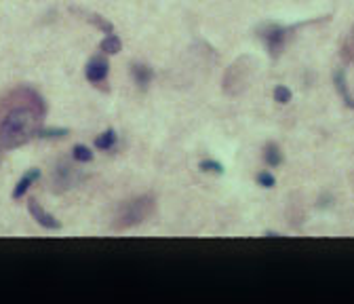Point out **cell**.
<instances>
[{
  "instance_id": "obj_9",
  "label": "cell",
  "mask_w": 354,
  "mask_h": 304,
  "mask_svg": "<svg viewBox=\"0 0 354 304\" xmlns=\"http://www.w3.org/2000/svg\"><path fill=\"white\" fill-rule=\"evenodd\" d=\"M131 74H133V79H135V83L139 85L141 89H146L148 85L152 83V79H154L152 68L146 66V64H133L131 66Z\"/></svg>"
},
{
  "instance_id": "obj_6",
  "label": "cell",
  "mask_w": 354,
  "mask_h": 304,
  "mask_svg": "<svg viewBox=\"0 0 354 304\" xmlns=\"http://www.w3.org/2000/svg\"><path fill=\"white\" fill-rule=\"evenodd\" d=\"M28 207H30V214H32V217L42 226V228H49V230H59L61 228V224H59L57 217L51 216L46 209H42V205L36 199H30L28 201Z\"/></svg>"
},
{
  "instance_id": "obj_16",
  "label": "cell",
  "mask_w": 354,
  "mask_h": 304,
  "mask_svg": "<svg viewBox=\"0 0 354 304\" xmlns=\"http://www.w3.org/2000/svg\"><path fill=\"white\" fill-rule=\"evenodd\" d=\"M198 169L200 171H207V174H217V175H222L224 174V167H222V163H217V161H200L198 163Z\"/></svg>"
},
{
  "instance_id": "obj_11",
  "label": "cell",
  "mask_w": 354,
  "mask_h": 304,
  "mask_svg": "<svg viewBox=\"0 0 354 304\" xmlns=\"http://www.w3.org/2000/svg\"><path fill=\"white\" fill-rule=\"evenodd\" d=\"M99 49L108 53V55H116V53H120L122 51V41H120V36L118 34H106V38L99 43Z\"/></svg>"
},
{
  "instance_id": "obj_8",
  "label": "cell",
  "mask_w": 354,
  "mask_h": 304,
  "mask_svg": "<svg viewBox=\"0 0 354 304\" xmlns=\"http://www.w3.org/2000/svg\"><path fill=\"white\" fill-rule=\"evenodd\" d=\"M333 85H335L337 93H340V95H342L344 104L354 110V95H352V93H350V89H348V83H346V74L342 72V70H337V72L333 74Z\"/></svg>"
},
{
  "instance_id": "obj_10",
  "label": "cell",
  "mask_w": 354,
  "mask_h": 304,
  "mask_svg": "<svg viewBox=\"0 0 354 304\" xmlns=\"http://www.w3.org/2000/svg\"><path fill=\"white\" fill-rule=\"evenodd\" d=\"M38 177H40V171L38 169H30L26 175L21 177V180L17 182V186H15V190H13V199H21L23 194H26L30 190V186H32V182H36Z\"/></svg>"
},
{
  "instance_id": "obj_1",
  "label": "cell",
  "mask_w": 354,
  "mask_h": 304,
  "mask_svg": "<svg viewBox=\"0 0 354 304\" xmlns=\"http://www.w3.org/2000/svg\"><path fill=\"white\" fill-rule=\"evenodd\" d=\"M44 119V99L30 87H17L0 106V146L4 150L19 148L40 131Z\"/></svg>"
},
{
  "instance_id": "obj_12",
  "label": "cell",
  "mask_w": 354,
  "mask_h": 304,
  "mask_svg": "<svg viewBox=\"0 0 354 304\" xmlns=\"http://www.w3.org/2000/svg\"><path fill=\"white\" fill-rule=\"evenodd\" d=\"M264 161H266V165L268 167H278L280 163H282V152H280V148L278 144H274V142H268L264 148Z\"/></svg>"
},
{
  "instance_id": "obj_20",
  "label": "cell",
  "mask_w": 354,
  "mask_h": 304,
  "mask_svg": "<svg viewBox=\"0 0 354 304\" xmlns=\"http://www.w3.org/2000/svg\"><path fill=\"white\" fill-rule=\"evenodd\" d=\"M344 57H348L350 61H354V28H352V32L350 36L346 38V43H344Z\"/></svg>"
},
{
  "instance_id": "obj_13",
  "label": "cell",
  "mask_w": 354,
  "mask_h": 304,
  "mask_svg": "<svg viewBox=\"0 0 354 304\" xmlns=\"http://www.w3.org/2000/svg\"><path fill=\"white\" fill-rule=\"evenodd\" d=\"M116 131L114 129H108L104 131L101 135L95 137V148H99V150H112V148L116 146Z\"/></svg>"
},
{
  "instance_id": "obj_17",
  "label": "cell",
  "mask_w": 354,
  "mask_h": 304,
  "mask_svg": "<svg viewBox=\"0 0 354 304\" xmlns=\"http://www.w3.org/2000/svg\"><path fill=\"white\" fill-rule=\"evenodd\" d=\"M89 21L95 23V26H97L99 30H104L106 34H112V32H114V26H112V23H110L108 19H104L101 15H97V13H91V15H89Z\"/></svg>"
},
{
  "instance_id": "obj_19",
  "label": "cell",
  "mask_w": 354,
  "mask_h": 304,
  "mask_svg": "<svg viewBox=\"0 0 354 304\" xmlns=\"http://www.w3.org/2000/svg\"><path fill=\"white\" fill-rule=\"evenodd\" d=\"M257 184L264 186V188H274V186H276V177H274V174H270V171H262V174L257 175Z\"/></svg>"
},
{
  "instance_id": "obj_5",
  "label": "cell",
  "mask_w": 354,
  "mask_h": 304,
  "mask_svg": "<svg viewBox=\"0 0 354 304\" xmlns=\"http://www.w3.org/2000/svg\"><path fill=\"white\" fill-rule=\"evenodd\" d=\"M80 180H82L80 171L74 169L70 163L61 161L53 171V190L55 192H66V190L72 188V186H76Z\"/></svg>"
},
{
  "instance_id": "obj_18",
  "label": "cell",
  "mask_w": 354,
  "mask_h": 304,
  "mask_svg": "<svg viewBox=\"0 0 354 304\" xmlns=\"http://www.w3.org/2000/svg\"><path fill=\"white\" fill-rule=\"evenodd\" d=\"M38 135L44 137V139H55V137H66L70 135V129H46V127H40V131H38Z\"/></svg>"
},
{
  "instance_id": "obj_15",
  "label": "cell",
  "mask_w": 354,
  "mask_h": 304,
  "mask_svg": "<svg viewBox=\"0 0 354 304\" xmlns=\"http://www.w3.org/2000/svg\"><path fill=\"white\" fill-rule=\"evenodd\" d=\"M274 101H278V104H289L291 97H293V93H291L289 87H285V85H278V87H274Z\"/></svg>"
},
{
  "instance_id": "obj_2",
  "label": "cell",
  "mask_w": 354,
  "mask_h": 304,
  "mask_svg": "<svg viewBox=\"0 0 354 304\" xmlns=\"http://www.w3.org/2000/svg\"><path fill=\"white\" fill-rule=\"evenodd\" d=\"M156 212V199L152 194H139L135 199L124 201L120 207L116 209L112 228L114 230H127L133 226H139L141 222L150 220Z\"/></svg>"
},
{
  "instance_id": "obj_7",
  "label": "cell",
  "mask_w": 354,
  "mask_h": 304,
  "mask_svg": "<svg viewBox=\"0 0 354 304\" xmlns=\"http://www.w3.org/2000/svg\"><path fill=\"white\" fill-rule=\"evenodd\" d=\"M108 72H110V64L106 61V57H93L89 64H86L84 68V76H86V81L93 83V85H97V83H104L108 79Z\"/></svg>"
},
{
  "instance_id": "obj_3",
  "label": "cell",
  "mask_w": 354,
  "mask_h": 304,
  "mask_svg": "<svg viewBox=\"0 0 354 304\" xmlns=\"http://www.w3.org/2000/svg\"><path fill=\"white\" fill-rule=\"evenodd\" d=\"M251 57H240L238 61H234V64L228 68V72L224 76V89L226 93H230V95H236V93H240L242 89L247 87V83L251 79Z\"/></svg>"
},
{
  "instance_id": "obj_14",
  "label": "cell",
  "mask_w": 354,
  "mask_h": 304,
  "mask_svg": "<svg viewBox=\"0 0 354 304\" xmlns=\"http://www.w3.org/2000/svg\"><path fill=\"white\" fill-rule=\"evenodd\" d=\"M72 157H74L76 163H91L93 161V150L89 146H84V144H76L74 150H72Z\"/></svg>"
},
{
  "instance_id": "obj_4",
  "label": "cell",
  "mask_w": 354,
  "mask_h": 304,
  "mask_svg": "<svg viewBox=\"0 0 354 304\" xmlns=\"http://www.w3.org/2000/svg\"><path fill=\"white\" fill-rule=\"evenodd\" d=\"M287 34H289V30L282 26H276V23H266V26L259 30V36L266 41V46H268L272 57H278L282 53L285 43H287Z\"/></svg>"
}]
</instances>
